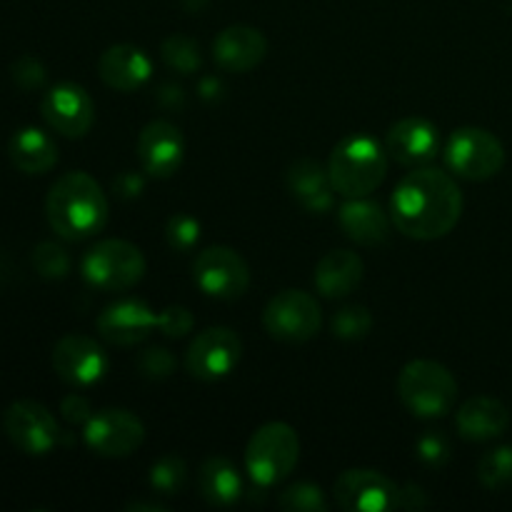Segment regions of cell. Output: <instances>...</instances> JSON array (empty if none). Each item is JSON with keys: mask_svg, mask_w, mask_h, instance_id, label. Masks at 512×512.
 <instances>
[{"mask_svg": "<svg viewBox=\"0 0 512 512\" xmlns=\"http://www.w3.org/2000/svg\"><path fill=\"white\" fill-rule=\"evenodd\" d=\"M150 490L155 495H163V498H173L180 490L185 488V480H188V465L180 455L170 453L163 455L160 460H155L153 468H150Z\"/></svg>", "mask_w": 512, "mask_h": 512, "instance_id": "obj_28", "label": "cell"}, {"mask_svg": "<svg viewBox=\"0 0 512 512\" xmlns=\"http://www.w3.org/2000/svg\"><path fill=\"white\" fill-rule=\"evenodd\" d=\"M35 273L45 280H63L70 273V255L58 243H38L30 255Z\"/></svg>", "mask_w": 512, "mask_h": 512, "instance_id": "obj_32", "label": "cell"}, {"mask_svg": "<svg viewBox=\"0 0 512 512\" xmlns=\"http://www.w3.org/2000/svg\"><path fill=\"white\" fill-rule=\"evenodd\" d=\"M463 215V193L450 173L415 168L405 175L390 198V220L413 240L445 238Z\"/></svg>", "mask_w": 512, "mask_h": 512, "instance_id": "obj_1", "label": "cell"}, {"mask_svg": "<svg viewBox=\"0 0 512 512\" xmlns=\"http://www.w3.org/2000/svg\"><path fill=\"white\" fill-rule=\"evenodd\" d=\"M198 493L213 508H230L243 495V478L228 458L213 455L198 470Z\"/></svg>", "mask_w": 512, "mask_h": 512, "instance_id": "obj_26", "label": "cell"}, {"mask_svg": "<svg viewBox=\"0 0 512 512\" xmlns=\"http://www.w3.org/2000/svg\"><path fill=\"white\" fill-rule=\"evenodd\" d=\"M278 508L285 512H328V498L315 483H295L278 495Z\"/></svg>", "mask_w": 512, "mask_h": 512, "instance_id": "obj_31", "label": "cell"}, {"mask_svg": "<svg viewBox=\"0 0 512 512\" xmlns=\"http://www.w3.org/2000/svg\"><path fill=\"white\" fill-rule=\"evenodd\" d=\"M455 425H458L460 438L470 440V443H485V440L500 438L508 430L510 410L498 398L475 395L460 405Z\"/></svg>", "mask_w": 512, "mask_h": 512, "instance_id": "obj_22", "label": "cell"}, {"mask_svg": "<svg viewBox=\"0 0 512 512\" xmlns=\"http://www.w3.org/2000/svg\"><path fill=\"white\" fill-rule=\"evenodd\" d=\"M365 275L363 258L353 250H330L315 265V288L323 298H348L360 288Z\"/></svg>", "mask_w": 512, "mask_h": 512, "instance_id": "obj_23", "label": "cell"}, {"mask_svg": "<svg viewBox=\"0 0 512 512\" xmlns=\"http://www.w3.org/2000/svg\"><path fill=\"white\" fill-rule=\"evenodd\" d=\"M53 370L73 388H90L108 373V353L88 335H63L53 348Z\"/></svg>", "mask_w": 512, "mask_h": 512, "instance_id": "obj_14", "label": "cell"}, {"mask_svg": "<svg viewBox=\"0 0 512 512\" xmlns=\"http://www.w3.org/2000/svg\"><path fill=\"white\" fill-rule=\"evenodd\" d=\"M98 333L105 343L130 348L150 338L153 330H158V313L148 303L135 298H123L118 303L108 305L98 315Z\"/></svg>", "mask_w": 512, "mask_h": 512, "instance_id": "obj_17", "label": "cell"}, {"mask_svg": "<svg viewBox=\"0 0 512 512\" xmlns=\"http://www.w3.org/2000/svg\"><path fill=\"white\" fill-rule=\"evenodd\" d=\"M165 240L175 253H188L200 240V223L188 213L170 215L165 223Z\"/></svg>", "mask_w": 512, "mask_h": 512, "instance_id": "obj_33", "label": "cell"}, {"mask_svg": "<svg viewBox=\"0 0 512 512\" xmlns=\"http://www.w3.org/2000/svg\"><path fill=\"white\" fill-rule=\"evenodd\" d=\"M200 88H203V98H218L220 90H223V85H220L215 78H205Z\"/></svg>", "mask_w": 512, "mask_h": 512, "instance_id": "obj_41", "label": "cell"}, {"mask_svg": "<svg viewBox=\"0 0 512 512\" xmlns=\"http://www.w3.org/2000/svg\"><path fill=\"white\" fill-rule=\"evenodd\" d=\"M43 120L65 138H83L95 123V103L83 85L58 83L40 100Z\"/></svg>", "mask_w": 512, "mask_h": 512, "instance_id": "obj_15", "label": "cell"}, {"mask_svg": "<svg viewBox=\"0 0 512 512\" xmlns=\"http://www.w3.org/2000/svg\"><path fill=\"white\" fill-rule=\"evenodd\" d=\"M195 318L185 305H168L158 313V330L165 338H185L193 330Z\"/></svg>", "mask_w": 512, "mask_h": 512, "instance_id": "obj_36", "label": "cell"}, {"mask_svg": "<svg viewBox=\"0 0 512 512\" xmlns=\"http://www.w3.org/2000/svg\"><path fill=\"white\" fill-rule=\"evenodd\" d=\"M113 188H115V195H120V198H128V200L138 198L145 188V178L143 175L133 173V170H125V173H120L118 178H115Z\"/></svg>", "mask_w": 512, "mask_h": 512, "instance_id": "obj_39", "label": "cell"}, {"mask_svg": "<svg viewBox=\"0 0 512 512\" xmlns=\"http://www.w3.org/2000/svg\"><path fill=\"white\" fill-rule=\"evenodd\" d=\"M195 285L203 290L208 298L218 300H235L245 295L250 285V268L248 260L238 250L228 245H213L205 248L195 258L193 265Z\"/></svg>", "mask_w": 512, "mask_h": 512, "instance_id": "obj_11", "label": "cell"}, {"mask_svg": "<svg viewBox=\"0 0 512 512\" xmlns=\"http://www.w3.org/2000/svg\"><path fill=\"white\" fill-rule=\"evenodd\" d=\"M240 355H243V340L238 338V333L225 325H215L195 335L185 353V370L193 378L213 383L228 378L238 368Z\"/></svg>", "mask_w": 512, "mask_h": 512, "instance_id": "obj_10", "label": "cell"}, {"mask_svg": "<svg viewBox=\"0 0 512 512\" xmlns=\"http://www.w3.org/2000/svg\"><path fill=\"white\" fill-rule=\"evenodd\" d=\"M160 58L170 70L180 75L198 73L203 65V55H200V45L193 38L183 33H173L163 40L160 45Z\"/></svg>", "mask_w": 512, "mask_h": 512, "instance_id": "obj_27", "label": "cell"}, {"mask_svg": "<svg viewBox=\"0 0 512 512\" xmlns=\"http://www.w3.org/2000/svg\"><path fill=\"white\" fill-rule=\"evenodd\" d=\"M398 398L415 418H445L458 403V380L438 360H410L398 375Z\"/></svg>", "mask_w": 512, "mask_h": 512, "instance_id": "obj_4", "label": "cell"}, {"mask_svg": "<svg viewBox=\"0 0 512 512\" xmlns=\"http://www.w3.org/2000/svg\"><path fill=\"white\" fill-rule=\"evenodd\" d=\"M333 495L345 512H390L400 508V488L373 468H350L335 480Z\"/></svg>", "mask_w": 512, "mask_h": 512, "instance_id": "obj_13", "label": "cell"}, {"mask_svg": "<svg viewBox=\"0 0 512 512\" xmlns=\"http://www.w3.org/2000/svg\"><path fill=\"white\" fill-rule=\"evenodd\" d=\"M285 185L303 210L313 215H325L333 210L335 188L328 168L313 158H300L285 173Z\"/></svg>", "mask_w": 512, "mask_h": 512, "instance_id": "obj_21", "label": "cell"}, {"mask_svg": "<svg viewBox=\"0 0 512 512\" xmlns=\"http://www.w3.org/2000/svg\"><path fill=\"white\" fill-rule=\"evenodd\" d=\"M343 233L358 245H380L390 235V218L383 205L368 198H348L338 210Z\"/></svg>", "mask_w": 512, "mask_h": 512, "instance_id": "obj_24", "label": "cell"}, {"mask_svg": "<svg viewBox=\"0 0 512 512\" xmlns=\"http://www.w3.org/2000/svg\"><path fill=\"white\" fill-rule=\"evenodd\" d=\"M415 455L420 458V463L428 465V468H443L450 460V443L443 433H435L428 430L425 435H420L418 443H415Z\"/></svg>", "mask_w": 512, "mask_h": 512, "instance_id": "obj_35", "label": "cell"}, {"mask_svg": "<svg viewBox=\"0 0 512 512\" xmlns=\"http://www.w3.org/2000/svg\"><path fill=\"white\" fill-rule=\"evenodd\" d=\"M80 270L93 288L123 293V290L135 288L143 280L148 263H145V255L138 245L128 243V240L108 238L95 243L85 253Z\"/></svg>", "mask_w": 512, "mask_h": 512, "instance_id": "obj_6", "label": "cell"}, {"mask_svg": "<svg viewBox=\"0 0 512 512\" xmlns=\"http://www.w3.org/2000/svg\"><path fill=\"white\" fill-rule=\"evenodd\" d=\"M178 360L168 348H148L138 355V370L148 380H165L175 373Z\"/></svg>", "mask_w": 512, "mask_h": 512, "instance_id": "obj_34", "label": "cell"}, {"mask_svg": "<svg viewBox=\"0 0 512 512\" xmlns=\"http://www.w3.org/2000/svg\"><path fill=\"white\" fill-rule=\"evenodd\" d=\"M323 310L305 290H280L263 310V328L280 343H308L320 333Z\"/></svg>", "mask_w": 512, "mask_h": 512, "instance_id": "obj_7", "label": "cell"}, {"mask_svg": "<svg viewBox=\"0 0 512 512\" xmlns=\"http://www.w3.org/2000/svg\"><path fill=\"white\" fill-rule=\"evenodd\" d=\"M125 510H138V512H140V510H148V512H168V508H165V505H160V503H140V500H138V503H130Z\"/></svg>", "mask_w": 512, "mask_h": 512, "instance_id": "obj_42", "label": "cell"}, {"mask_svg": "<svg viewBox=\"0 0 512 512\" xmlns=\"http://www.w3.org/2000/svg\"><path fill=\"white\" fill-rule=\"evenodd\" d=\"M98 75L108 88L118 90V93H133L150 80L153 60L138 45H110L98 58Z\"/></svg>", "mask_w": 512, "mask_h": 512, "instance_id": "obj_20", "label": "cell"}, {"mask_svg": "<svg viewBox=\"0 0 512 512\" xmlns=\"http://www.w3.org/2000/svg\"><path fill=\"white\" fill-rule=\"evenodd\" d=\"M83 440L100 458H128L143 445L145 425L130 410L105 408L85 423Z\"/></svg>", "mask_w": 512, "mask_h": 512, "instance_id": "obj_12", "label": "cell"}, {"mask_svg": "<svg viewBox=\"0 0 512 512\" xmlns=\"http://www.w3.org/2000/svg\"><path fill=\"white\" fill-rule=\"evenodd\" d=\"M268 55V38L250 25H228L213 40V60L225 73H250Z\"/></svg>", "mask_w": 512, "mask_h": 512, "instance_id": "obj_19", "label": "cell"}, {"mask_svg": "<svg viewBox=\"0 0 512 512\" xmlns=\"http://www.w3.org/2000/svg\"><path fill=\"white\" fill-rule=\"evenodd\" d=\"M445 163L458 178L483 183L505 165V148L490 130L458 128L445 145Z\"/></svg>", "mask_w": 512, "mask_h": 512, "instance_id": "obj_8", "label": "cell"}, {"mask_svg": "<svg viewBox=\"0 0 512 512\" xmlns=\"http://www.w3.org/2000/svg\"><path fill=\"white\" fill-rule=\"evenodd\" d=\"M385 150L408 168H423L435 160L440 150V133L430 120L410 115L390 125L385 135Z\"/></svg>", "mask_w": 512, "mask_h": 512, "instance_id": "obj_18", "label": "cell"}, {"mask_svg": "<svg viewBox=\"0 0 512 512\" xmlns=\"http://www.w3.org/2000/svg\"><path fill=\"white\" fill-rule=\"evenodd\" d=\"M300 460V438L293 425L265 423L245 445V470L260 488H273L290 478Z\"/></svg>", "mask_w": 512, "mask_h": 512, "instance_id": "obj_5", "label": "cell"}, {"mask_svg": "<svg viewBox=\"0 0 512 512\" xmlns=\"http://www.w3.org/2000/svg\"><path fill=\"white\" fill-rule=\"evenodd\" d=\"M400 508L410 512L428 508V495H425V490L418 488V485H403V488H400Z\"/></svg>", "mask_w": 512, "mask_h": 512, "instance_id": "obj_40", "label": "cell"}, {"mask_svg": "<svg viewBox=\"0 0 512 512\" xmlns=\"http://www.w3.org/2000/svg\"><path fill=\"white\" fill-rule=\"evenodd\" d=\"M8 158L20 173L43 175L58 165V145L45 130L20 128L8 143Z\"/></svg>", "mask_w": 512, "mask_h": 512, "instance_id": "obj_25", "label": "cell"}, {"mask_svg": "<svg viewBox=\"0 0 512 512\" xmlns=\"http://www.w3.org/2000/svg\"><path fill=\"white\" fill-rule=\"evenodd\" d=\"M328 173L343 198H368L388 175V153L370 135H350L333 148Z\"/></svg>", "mask_w": 512, "mask_h": 512, "instance_id": "obj_3", "label": "cell"}, {"mask_svg": "<svg viewBox=\"0 0 512 512\" xmlns=\"http://www.w3.org/2000/svg\"><path fill=\"white\" fill-rule=\"evenodd\" d=\"M60 413H63V418L68 420L70 425H83V428L85 423L93 418V408H90L88 398H83V395L78 393L63 398V403H60Z\"/></svg>", "mask_w": 512, "mask_h": 512, "instance_id": "obj_38", "label": "cell"}, {"mask_svg": "<svg viewBox=\"0 0 512 512\" xmlns=\"http://www.w3.org/2000/svg\"><path fill=\"white\" fill-rule=\"evenodd\" d=\"M3 430L10 443L25 455L53 453L60 443V425L55 415L38 400H15L3 415Z\"/></svg>", "mask_w": 512, "mask_h": 512, "instance_id": "obj_9", "label": "cell"}, {"mask_svg": "<svg viewBox=\"0 0 512 512\" xmlns=\"http://www.w3.org/2000/svg\"><path fill=\"white\" fill-rule=\"evenodd\" d=\"M138 163L150 178H173L185 158V140L180 128L168 120H150L138 135Z\"/></svg>", "mask_w": 512, "mask_h": 512, "instance_id": "obj_16", "label": "cell"}, {"mask_svg": "<svg viewBox=\"0 0 512 512\" xmlns=\"http://www.w3.org/2000/svg\"><path fill=\"white\" fill-rule=\"evenodd\" d=\"M110 205L93 175L70 170L60 175L45 198V218L63 240H88L105 228Z\"/></svg>", "mask_w": 512, "mask_h": 512, "instance_id": "obj_2", "label": "cell"}, {"mask_svg": "<svg viewBox=\"0 0 512 512\" xmlns=\"http://www.w3.org/2000/svg\"><path fill=\"white\" fill-rule=\"evenodd\" d=\"M330 330L340 340H363L373 330V313L365 305H345L330 320Z\"/></svg>", "mask_w": 512, "mask_h": 512, "instance_id": "obj_30", "label": "cell"}, {"mask_svg": "<svg viewBox=\"0 0 512 512\" xmlns=\"http://www.w3.org/2000/svg\"><path fill=\"white\" fill-rule=\"evenodd\" d=\"M478 480L493 493L512 488V445H500L480 458Z\"/></svg>", "mask_w": 512, "mask_h": 512, "instance_id": "obj_29", "label": "cell"}, {"mask_svg": "<svg viewBox=\"0 0 512 512\" xmlns=\"http://www.w3.org/2000/svg\"><path fill=\"white\" fill-rule=\"evenodd\" d=\"M13 80L18 88L23 90H38L43 88L45 80H48V70H45V65L40 63L38 58H33V55H20L18 60L13 63Z\"/></svg>", "mask_w": 512, "mask_h": 512, "instance_id": "obj_37", "label": "cell"}]
</instances>
